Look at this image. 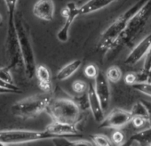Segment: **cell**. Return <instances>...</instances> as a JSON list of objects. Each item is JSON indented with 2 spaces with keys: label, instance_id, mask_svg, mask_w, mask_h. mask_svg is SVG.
Wrapping results in <instances>:
<instances>
[{
  "label": "cell",
  "instance_id": "22",
  "mask_svg": "<svg viewBox=\"0 0 151 146\" xmlns=\"http://www.w3.org/2000/svg\"><path fill=\"white\" fill-rule=\"evenodd\" d=\"M92 140H93V142L94 143V145H96V146H111V145H113L111 139H109L108 136H106L104 134H98L92 135Z\"/></svg>",
  "mask_w": 151,
  "mask_h": 146
},
{
  "label": "cell",
  "instance_id": "33",
  "mask_svg": "<svg viewBox=\"0 0 151 146\" xmlns=\"http://www.w3.org/2000/svg\"><path fill=\"white\" fill-rule=\"evenodd\" d=\"M0 87H6V88H9V89H14V90H16V91H19L22 93V90L17 87L14 84H10V83H7L4 80H2L1 79H0Z\"/></svg>",
  "mask_w": 151,
  "mask_h": 146
},
{
  "label": "cell",
  "instance_id": "17",
  "mask_svg": "<svg viewBox=\"0 0 151 146\" xmlns=\"http://www.w3.org/2000/svg\"><path fill=\"white\" fill-rule=\"evenodd\" d=\"M127 143H129V145H132V143H137L138 145L151 146V126L146 129H140L139 132L132 134Z\"/></svg>",
  "mask_w": 151,
  "mask_h": 146
},
{
  "label": "cell",
  "instance_id": "7",
  "mask_svg": "<svg viewBox=\"0 0 151 146\" xmlns=\"http://www.w3.org/2000/svg\"><path fill=\"white\" fill-rule=\"evenodd\" d=\"M54 138L51 134L45 131L34 130H6L0 131V142L4 145L17 144L23 142H35L39 140Z\"/></svg>",
  "mask_w": 151,
  "mask_h": 146
},
{
  "label": "cell",
  "instance_id": "24",
  "mask_svg": "<svg viewBox=\"0 0 151 146\" xmlns=\"http://www.w3.org/2000/svg\"><path fill=\"white\" fill-rule=\"evenodd\" d=\"M132 87L136 91L151 97V84L150 83H147V82L137 83V84L133 85Z\"/></svg>",
  "mask_w": 151,
  "mask_h": 146
},
{
  "label": "cell",
  "instance_id": "26",
  "mask_svg": "<svg viewBox=\"0 0 151 146\" xmlns=\"http://www.w3.org/2000/svg\"><path fill=\"white\" fill-rule=\"evenodd\" d=\"M131 123L137 129H141L147 124H148V119L142 116H132Z\"/></svg>",
  "mask_w": 151,
  "mask_h": 146
},
{
  "label": "cell",
  "instance_id": "19",
  "mask_svg": "<svg viewBox=\"0 0 151 146\" xmlns=\"http://www.w3.org/2000/svg\"><path fill=\"white\" fill-rule=\"evenodd\" d=\"M106 77L109 82L117 83L122 78V70L117 66H111L106 71Z\"/></svg>",
  "mask_w": 151,
  "mask_h": 146
},
{
  "label": "cell",
  "instance_id": "25",
  "mask_svg": "<svg viewBox=\"0 0 151 146\" xmlns=\"http://www.w3.org/2000/svg\"><path fill=\"white\" fill-rule=\"evenodd\" d=\"M84 72H85L86 77H87L88 79L93 80V79H95L97 77L100 70H99L98 67L95 64H89L85 68Z\"/></svg>",
  "mask_w": 151,
  "mask_h": 146
},
{
  "label": "cell",
  "instance_id": "37",
  "mask_svg": "<svg viewBox=\"0 0 151 146\" xmlns=\"http://www.w3.org/2000/svg\"><path fill=\"white\" fill-rule=\"evenodd\" d=\"M3 145H4V144H3L2 142H0V146H3Z\"/></svg>",
  "mask_w": 151,
  "mask_h": 146
},
{
  "label": "cell",
  "instance_id": "8",
  "mask_svg": "<svg viewBox=\"0 0 151 146\" xmlns=\"http://www.w3.org/2000/svg\"><path fill=\"white\" fill-rule=\"evenodd\" d=\"M132 115L131 111L122 110L119 108L113 109L103 120L100 123V127L101 128H112V129H120L126 124L130 123L132 120Z\"/></svg>",
  "mask_w": 151,
  "mask_h": 146
},
{
  "label": "cell",
  "instance_id": "35",
  "mask_svg": "<svg viewBox=\"0 0 151 146\" xmlns=\"http://www.w3.org/2000/svg\"><path fill=\"white\" fill-rule=\"evenodd\" d=\"M20 93L21 92L14 90V89H9V88L0 87V94H20Z\"/></svg>",
  "mask_w": 151,
  "mask_h": 146
},
{
  "label": "cell",
  "instance_id": "10",
  "mask_svg": "<svg viewBox=\"0 0 151 146\" xmlns=\"http://www.w3.org/2000/svg\"><path fill=\"white\" fill-rule=\"evenodd\" d=\"M45 130L51 134L54 138H62L65 136H74L79 134V130L78 129L77 125L57 121H52L45 127Z\"/></svg>",
  "mask_w": 151,
  "mask_h": 146
},
{
  "label": "cell",
  "instance_id": "12",
  "mask_svg": "<svg viewBox=\"0 0 151 146\" xmlns=\"http://www.w3.org/2000/svg\"><path fill=\"white\" fill-rule=\"evenodd\" d=\"M87 97H88L89 108L92 111L94 120L98 123H101L104 119V111L102 109L101 101L96 94L93 83L89 84L88 90H87Z\"/></svg>",
  "mask_w": 151,
  "mask_h": 146
},
{
  "label": "cell",
  "instance_id": "29",
  "mask_svg": "<svg viewBox=\"0 0 151 146\" xmlns=\"http://www.w3.org/2000/svg\"><path fill=\"white\" fill-rule=\"evenodd\" d=\"M111 141L113 142V144L116 145H121L124 143V134L122 131L116 129V131H115L112 134V137H111Z\"/></svg>",
  "mask_w": 151,
  "mask_h": 146
},
{
  "label": "cell",
  "instance_id": "28",
  "mask_svg": "<svg viewBox=\"0 0 151 146\" xmlns=\"http://www.w3.org/2000/svg\"><path fill=\"white\" fill-rule=\"evenodd\" d=\"M10 68L8 66L3 67V68H0V79L2 80L10 83V84H14L13 81V78L11 76V73H10Z\"/></svg>",
  "mask_w": 151,
  "mask_h": 146
},
{
  "label": "cell",
  "instance_id": "9",
  "mask_svg": "<svg viewBox=\"0 0 151 146\" xmlns=\"http://www.w3.org/2000/svg\"><path fill=\"white\" fill-rule=\"evenodd\" d=\"M109 83V81L108 80L106 74H104L102 71H100L97 77L94 79V88L104 111L109 109L110 102V90Z\"/></svg>",
  "mask_w": 151,
  "mask_h": 146
},
{
  "label": "cell",
  "instance_id": "27",
  "mask_svg": "<svg viewBox=\"0 0 151 146\" xmlns=\"http://www.w3.org/2000/svg\"><path fill=\"white\" fill-rule=\"evenodd\" d=\"M63 141H64V144L69 145V146H82V145L83 146H93V145H94L93 141L91 142V141H88V140H75V141H70V140L63 139Z\"/></svg>",
  "mask_w": 151,
  "mask_h": 146
},
{
  "label": "cell",
  "instance_id": "15",
  "mask_svg": "<svg viewBox=\"0 0 151 146\" xmlns=\"http://www.w3.org/2000/svg\"><path fill=\"white\" fill-rule=\"evenodd\" d=\"M82 62H83L82 60H79V59L74 60L68 62L58 71L56 75V79L60 81H63V80L69 79L79 69V68L82 65Z\"/></svg>",
  "mask_w": 151,
  "mask_h": 146
},
{
  "label": "cell",
  "instance_id": "6",
  "mask_svg": "<svg viewBox=\"0 0 151 146\" xmlns=\"http://www.w3.org/2000/svg\"><path fill=\"white\" fill-rule=\"evenodd\" d=\"M6 49L8 58L7 66L10 68V69L24 67L20 43L14 25V15L8 16V28H7Z\"/></svg>",
  "mask_w": 151,
  "mask_h": 146
},
{
  "label": "cell",
  "instance_id": "36",
  "mask_svg": "<svg viewBox=\"0 0 151 146\" xmlns=\"http://www.w3.org/2000/svg\"><path fill=\"white\" fill-rule=\"evenodd\" d=\"M147 83L151 84V71H147Z\"/></svg>",
  "mask_w": 151,
  "mask_h": 146
},
{
  "label": "cell",
  "instance_id": "5",
  "mask_svg": "<svg viewBox=\"0 0 151 146\" xmlns=\"http://www.w3.org/2000/svg\"><path fill=\"white\" fill-rule=\"evenodd\" d=\"M24 21L22 18V14L20 13H16L14 14V25L20 43V47L22 51V55L24 62V69L26 77L29 80L33 79L36 75V60L35 54L32 48V45L29 39V35L27 30V27L24 24Z\"/></svg>",
  "mask_w": 151,
  "mask_h": 146
},
{
  "label": "cell",
  "instance_id": "30",
  "mask_svg": "<svg viewBox=\"0 0 151 146\" xmlns=\"http://www.w3.org/2000/svg\"><path fill=\"white\" fill-rule=\"evenodd\" d=\"M6 7H7V12H8V16H14L15 14V8H16V4L17 0H4Z\"/></svg>",
  "mask_w": 151,
  "mask_h": 146
},
{
  "label": "cell",
  "instance_id": "21",
  "mask_svg": "<svg viewBox=\"0 0 151 146\" xmlns=\"http://www.w3.org/2000/svg\"><path fill=\"white\" fill-rule=\"evenodd\" d=\"M131 113L132 116H142V117H145L148 119V115H147V108L146 106L144 105V103L139 101L138 103H136L132 110H131Z\"/></svg>",
  "mask_w": 151,
  "mask_h": 146
},
{
  "label": "cell",
  "instance_id": "31",
  "mask_svg": "<svg viewBox=\"0 0 151 146\" xmlns=\"http://www.w3.org/2000/svg\"><path fill=\"white\" fill-rule=\"evenodd\" d=\"M124 81L127 85H131V86L137 84L138 83L137 72H130L128 74H126V76L124 77Z\"/></svg>",
  "mask_w": 151,
  "mask_h": 146
},
{
  "label": "cell",
  "instance_id": "23",
  "mask_svg": "<svg viewBox=\"0 0 151 146\" xmlns=\"http://www.w3.org/2000/svg\"><path fill=\"white\" fill-rule=\"evenodd\" d=\"M72 90L77 95H84L87 92L89 85L83 80H75L72 83Z\"/></svg>",
  "mask_w": 151,
  "mask_h": 146
},
{
  "label": "cell",
  "instance_id": "32",
  "mask_svg": "<svg viewBox=\"0 0 151 146\" xmlns=\"http://www.w3.org/2000/svg\"><path fill=\"white\" fill-rule=\"evenodd\" d=\"M143 69L147 71H151V47L145 56V61H144V66Z\"/></svg>",
  "mask_w": 151,
  "mask_h": 146
},
{
  "label": "cell",
  "instance_id": "2",
  "mask_svg": "<svg viewBox=\"0 0 151 146\" xmlns=\"http://www.w3.org/2000/svg\"><path fill=\"white\" fill-rule=\"evenodd\" d=\"M147 0H139L124 13L120 14L101 35L97 44V51L101 53H108L112 45L123 32L126 27L129 20L146 4Z\"/></svg>",
  "mask_w": 151,
  "mask_h": 146
},
{
  "label": "cell",
  "instance_id": "11",
  "mask_svg": "<svg viewBox=\"0 0 151 146\" xmlns=\"http://www.w3.org/2000/svg\"><path fill=\"white\" fill-rule=\"evenodd\" d=\"M151 47V33L143 38L127 55L124 62L127 65H134L143 59Z\"/></svg>",
  "mask_w": 151,
  "mask_h": 146
},
{
  "label": "cell",
  "instance_id": "20",
  "mask_svg": "<svg viewBox=\"0 0 151 146\" xmlns=\"http://www.w3.org/2000/svg\"><path fill=\"white\" fill-rule=\"evenodd\" d=\"M73 22H70L68 21H65L63 26L60 28V30L57 33V38L62 43H65L68 40L69 38V30L72 26Z\"/></svg>",
  "mask_w": 151,
  "mask_h": 146
},
{
  "label": "cell",
  "instance_id": "38",
  "mask_svg": "<svg viewBox=\"0 0 151 146\" xmlns=\"http://www.w3.org/2000/svg\"><path fill=\"white\" fill-rule=\"evenodd\" d=\"M1 20H2V18H1V15H0V22H1Z\"/></svg>",
  "mask_w": 151,
  "mask_h": 146
},
{
  "label": "cell",
  "instance_id": "18",
  "mask_svg": "<svg viewBox=\"0 0 151 146\" xmlns=\"http://www.w3.org/2000/svg\"><path fill=\"white\" fill-rule=\"evenodd\" d=\"M60 14L65 21H69L74 22V21L77 19L79 15H81L80 7H78L75 2H68L67 5L61 9Z\"/></svg>",
  "mask_w": 151,
  "mask_h": 146
},
{
  "label": "cell",
  "instance_id": "34",
  "mask_svg": "<svg viewBox=\"0 0 151 146\" xmlns=\"http://www.w3.org/2000/svg\"><path fill=\"white\" fill-rule=\"evenodd\" d=\"M141 102L144 103V105L147 108V115H148V125L149 126H151V102H148V101H141Z\"/></svg>",
  "mask_w": 151,
  "mask_h": 146
},
{
  "label": "cell",
  "instance_id": "16",
  "mask_svg": "<svg viewBox=\"0 0 151 146\" xmlns=\"http://www.w3.org/2000/svg\"><path fill=\"white\" fill-rule=\"evenodd\" d=\"M116 0H88L82 7H80L81 15L89 14L105 8Z\"/></svg>",
  "mask_w": 151,
  "mask_h": 146
},
{
  "label": "cell",
  "instance_id": "13",
  "mask_svg": "<svg viewBox=\"0 0 151 146\" xmlns=\"http://www.w3.org/2000/svg\"><path fill=\"white\" fill-rule=\"evenodd\" d=\"M33 14L36 17L51 22L54 16V4L52 0H38L34 5Z\"/></svg>",
  "mask_w": 151,
  "mask_h": 146
},
{
  "label": "cell",
  "instance_id": "14",
  "mask_svg": "<svg viewBox=\"0 0 151 146\" xmlns=\"http://www.w3.org/2000/svg\"><path fill=\"white\" fill-rule=\"evenodd\" d=\"M36 76L38 80V86L44 93L51 94L52 85L51 81V71L45 65H38L36 69Z\"/></svg>",
  "mask_w": 151,
  "mask_h": 146
},
{
  "label": "cell",
  "instance_id": "3",
  "mask_svg": "<svg viewBox=\"0 0 151 146\" xmlns=\"http://www.w3.org/2000/svg\"><path fill=\"white\" fill-rule=\"evenodd\" d=\"M46 111L52 121L77 125L81 119V108L75 100L68 98L52 99Z\"/></svg>",
  "mask_w": 151,
  "mask_h": 146
},
{
  "label": "cell",
  "instance_id": "4",
  "mask_svg": "<svg viewBox=\"0 0 151 146\" xmlns=\"http://www.w3.org/2000/svg\"><path fill=\"white\" fill-rule=\"evenodd\" d=\"M52 99L51 94L47 93L34 95L15 103L12 105L11 111L14 116L23 119L36 118L46 111Z\"/></svg>",
  "mask_w": 151,
  "mask_h": 146
},
{
  "label": "cell",
  "instance_id": "1",
  "mask_svg": "<svg viewBox=\"0 0 151 146\" xmlns=\"http://www.w3.org/2000/svg\"><path fill=\"white\" fill-rule=\"evenodd\" d=\"M150 16L151 0H147L146 4L129 20L126 27L112 45L108 53H111L112 55H114L121 49L130 45L141 33Z\"/></svg>",
  "mask_w": 151,
  "mask_h": 146
}]
</instances>
